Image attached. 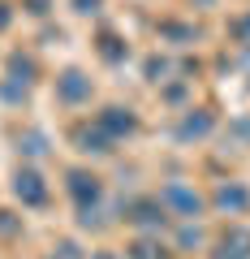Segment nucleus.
<instances>
[{
  "mask_svg": "<svg viewBox=\"0 0 250 259\" xmlns=\"http://www.w3.org/2000/svg\"><path fill=\"white\" fill-rule=\"evenodd\" d=\"M203 130H207V117H190L181 125V134H203Z\"/></svg>",
  "mask_w": 250,
  "mask_h": 259,
  "instance_id": "8",
  "label": "nucleus"
},
{
  "mask_svg": "<svg viewBox=\"0 0 250 259\" xmlns=\"http://www.w3.org/2000/svg\"><path fill=\"white\" fill-rule=\"evenodd\" d=\"M18 199L22 203H43L47 199V190H43V182H39V173H18Z\"/></svg>",
  "mask_w": 250,
  "mask_h": 259,
  "instance_id": "3",
  "label": "nucleus"
},
{
  "mask_svg": "<svg viewBox=\"0 0 250 259\" xmlns=\"http://www.w3.org/2000/svg\"><path fill=\"white\" fill-rule=\"evenodd\" d=\"M164 203H168V207H177V212H181V216H194V212H198V194L190 190V186L173 182V186H168V190H164Z\"/></svg>",
  "mask_w": 250,
  "mask_h": 259,
  "instance_id": "1",
  "label": "nucleus"
},
{
  "mask_svg": "<svg viewBox=\"0 0 250 259\" xmlns=\"http://www.w3.org/2000/svg\"><path fill=\"white\" fill-rule=\"evenodd\" d=\"M61 95H65L69 104H78V100H82V95H91V82H86L82 74H74V69H69V74L61 78Z\"/></svg>",
  "mask_w": 250,
  "mask_h": 259,
  "instance_id": "4",
  "label": "nucleus"
},
{
  "mask_svg": "<svg viewBox=\"0 0 250 259\" xmlns=\"http://www.w3.org/2000/svg\"><path fill=\"white\" fill-rule=\"evenodd\" d=\"M216 203H220V207H233V212H241V207L250 203V194L241 190V186H224V190L216 194Z\"/></svg>",
  "mask_w": 250,
  "mask_h": 259,
  "instance_id": "7",
  "label": "nucleus"
},
{
  "mask_svg": "<svg viewBox=\"0 0 250 259\" xmlns=\"http://www.w3.org/2000/svg\"><path fill=\"white\" fill-rule=\"evenodd\" d=\"M108 134H125V130H134V117H130V108H108V117L99 121Z\"/></svg>",
  "mask_w": 250,
  "mask_h": 259,
  "instance_id": "6",
  "label": "nucleus"
},
{
  "mask_svg": "<svg viewBox=\"0 0 250 259\" xmlns=\"http://www.w3.org/2000/svg\"><path fill=\"white\" fill-rule=\"evenodd\" d=\"M216 259H250V233L246 229H233L220 238V250H216Z\"/></svg>",
  "mask_w": 250,
  "mask_h": 259,
  "instance_id": "2",
  "label": "nucleus"
},
{
  "mask_svg": "<svg viewBox=\"0 0 250 259\" xmlns=\"http://www.w3.org/2000/svg\"><path fill=\"white\" fill-rule=\"evenodd\" d=\"M69 190H74L78 203H86V199L99 194V186H95V177H86V173H69Z\"/></svg>",
  "mask_w": 250,
  "mask_h": 259,
  "instance_id": "5",
  "label": "nucleus"
},
{
  "mask_svg": "<svg viewBox=\"0 0 250 259\" xmlns=\"http://www.w3.org/2000/svg\"><path fill=\"white\" fill-rule=\"evenodd\" d=\"M5 22H9V13H5V5H0V26H5Z\"/></svg>",
  "mask_w": 250,
  "mask_h": 259,
  "instance_id": "9",
  "label": "nucleus"
}]
</instances>
